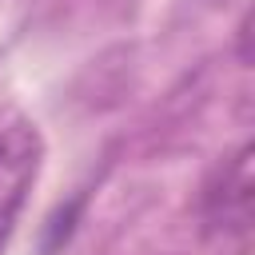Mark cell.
Returning a JSON list of instances; mask_svg holds the SVG:
<instances>
[{"mask_svg":"<svg viewBox=\"0 0 255 255\" xmlns=\"http://www.w3.org/2000/svg\"><path fill=\"white\" fill-rule=\"evenodd\" d=\"M40 163H44V139H40L36 124L16 120V124L0 128V251L40 175Z\"/></svg>","mask_w":255,"mask_h":255,"instance_id":"7a4b0ae2","label":"cell"},{"mask_svg":"<svg viewBox=\"0 0 255 255\" xmlns=\"http://www.w3.org/2000/svg\"><path fill=\"white\" fill-rule=\"evenodd\" d=\"M251 195H255V179H251V143H243L235 155H227L215 175L203 187V223L207 231L247 243L251 235Z\"/></svg>","mask_w":255,"mask_h":255,"instance_id":"6da1fadb","label":"cell"}]
</instances>
